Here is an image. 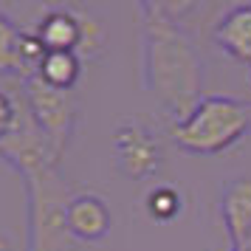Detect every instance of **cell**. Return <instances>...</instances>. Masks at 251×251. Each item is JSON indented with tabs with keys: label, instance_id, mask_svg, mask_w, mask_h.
<instances>
[{
	"label": "cell",
	"instance_id": "1",
	"mask_svg": "<svg viewBox=\"0 0 251 251\" xmlns=\"http://www.w3.org/2000/svg\"><path fill=\"white\" fill-rule=\"evenodd\" d=\"M141 12V51H144V85L175 122L201 102L203 71L192 40L186 37L175 9L167 3H138Z\"/></svg>",
	"mask_w": 251,
	"mask_h": 251
},
{
	"label": "cell",
	"instance_id": "2",
	"mask_svg": "<svg viewBox=\"0 0 251 251\" xmlns=\"http://www.w3.org/2000/svg\"><path fill=\"white\" fill-rule=\"evenodd\" d=\"M251 130V104L226 96V93H209L195 104L189 113L172 122L170 136L186 152L195 155H215Z\"/></svg>",
	"mask_w": 251,
	"mask_h": 251
},
{
	"label": "cell",
	"instance_id": "3",
	"mask_svg": "<svg viewBox=\"0 0 251 251\" xmlns=\"http://www.w3.org/2000/svg\"><path fill=\"white\" fill-rule=\"evenodd\" d=\"M28 189V251H74L76 240L68 231V203L74 186L62 181L57 164H43L23 172Z\"/></svg>",
	"mask_w": 251,
	"mask_h": 251
},
{
	"label": "cell",
	"instance_id": "4",
	"mask_svg": "<svg viewBox=\"0 0 251 251\" xmlns=\"http://www.w3.org/2000/svg\"><path fill=\"white\" fill-rule=\"evenodd\" d=\"M23 93L28 110L34 116L37 127L43 130L48 147L54 152V158H62V152L68 147L71 133H74V122H76V102H74V93L54 88L43 82L40 76L23 82Z\"/></svg>",
	"mask_w": 251,
	"mask_h": 251
},
{
	"label": "cell",
	"instance_id": "5",
	"mask_svg": "<svg viewBox=\"0 0 251 251\" xmlns=\"http://www.w3.org/2000/svg\"><path fill=\"white\" fill-rule=\"evenodd\" d=\"M31 31L46 51H74L79 57H96L102 51V28L79 9H48Z\"/></svg>",
	"mask_w": 251,
	"mask_h": 251
},
{
	"label": "cell",
	"instance_id": "6",
	"mask_svg": "<svg viewBox=\"0 0 251 251\" xmlns=\"http://www.w3.org/2000/svg\"><path fill=\"white\" fill-rule=\"evenodd\" d=\"M113 155L116 164L122 167L125 175L130 178H152L161 167V144L158 138L150 133L138 122H122L113 130Z\"/></svg>",
	"mask_w": 251,
	"mask_h": 251
},
{
	"label": "cell",
	"instance_id": "7",
	"mask_svg": "<svg viewBox=\"0 0 251 251\" xmlns=\"http://www.w3.org/2000/svg\"><path fill=\"white\" fill-rule=\"evenodd\" d=\"M65 220H68V231L74 240H82V243H96L102 240L110 226H113V215H110V206L102 195L96 192H76L71 198L68 212H65Z\"/></svg>",
	"mask_w": 251,
	"mask_h": 251
},
{
	"label": "cell",
	"instance_id": "8",
	"mask_svg": "<svg viewBox=\"0 0 251 251\" xmlns=\"http://www.w3.org/2000/svg\"><path fill=\"white\" fill-rule=\"evenodd\" d=\"M220 215L228 234V251H243L251 240V178L226 183L220 195Z\"/></svg>",
	"mask_w": 251,
	"mask_h": 251
},
{
	"label": "cell",
	"instance_id": "9",
	"mask_svg": "<svg viewBox=\"0 0 251 251\" xmlns=\"http://www.w3.org/2000/svg\"><path fill=\"white\" fill-rule=\"evenodd\" d=\"M215 43L231 59L251 65V3L231 6L215 23Z\"/></svg>",
	"mask_w": 251,
	"mask_h": 251
},
{
	"label": "cell",
	"instance_id": "10",
	"mask_svg": "<svg viewBox=\"0 0 251 251\" xmlns=\"http://www.w3.org/2000/svg\"><path fill=\"white\" fill-rule=\"evenodd\" d=\"M25 31L9 14L0 12V76L23 79V57H25Z\"/></svg>",
	"mask_w": 251,
	"mask_h": 251
},
{
	"label": "cell",
	"instance_id": "11",
	"mask_svg": "<svg viewBox=\"0 0 251 251\" xmlns=\"http://www.w3.org/2000/svg\"><path fill=\"white\" fill-rule=\"evenodd\" d=\"M79 71H82L79 54H74V51H46L37 76L43 82H48V85H54V88L71 91L74 82L79 79Z\"/></svg>",
	"mask_w": 251,
	"mask_h": 251
},
{
	"label": "cell",
	"instance_id": "12",
	"mask_svg": "<svg viewBox=\"0 0 251 251\" xmlns=\"http://www.w3.org/2000/svg\"><path fill=\"white\" fill-rule=\"evenodd\" d=\"M144 209L152 220H172L183 212V192L170 183H158L144 195Z\"/></svg>",
	"mask_w": 251,
	"mask_h": 251
},
{
	"label": "cell",
	"instance_id": "13",
	"mask_svg": "<svg viewBox=\"0 0 251 251\" xmlns=\"http://www.w3.org/2000/svg\"><path fill=\"white\" fill-rule=\"evenodd\" d=\"M20 99H23V82H20V93L12 88H0V144L12 136L14 125H17Z\"/></svg>",
	"mask_w": 251,
	"mask_h": 251
},
{
	"label": "cell",
	"instance_id": "14",
	"mask_svg": "<svg viewBox=\"0 0 251 251\" xmlns=\"http://www.w3.org/2000/svg\"><path fill=\"white\" fill-rule=\"evenodd\" d=\"M243 251H251V240H249V246H246V249H243Z\"/></svg>",
	"mask_w": 251,
	"mask_h": 251
},
{
	"label": "cell",
	"instance_id": "15",
	"mask_svg": "<svg viewBox=\"0 0 251 251\" xmlns=\"http://www.w3.org/2000/svg\"><path fill=\"white\" fill-rule=\"evenodd\" d=\"M249 82H251V71H249Z\"/></svg>",
	"mask_w": 251,
	"mask_h": 251
}]
</instances>
